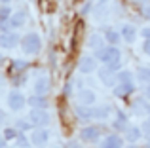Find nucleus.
I'll return each mask as SVG.
<instances>
[{
    "instance_id": "38",
    "label": "nucleus",
    "mask_w": 150,
    "mask_h": 148,
    "mask_svg": "<svg viewBox=\"0 0 150 148\" xmlns=\"http://www.w3.org/2000/svg\"><path fill=\"white\" fill-rule=\"evenodd\" d=\"M144 15H146V17L150 19V4H148V6H146V8H144Z\"/></svg>"
},
{
    "instance_id": "13",
    "label": "nucleus",
    "mask_w": 150,
    "mask_h": 148,
    "mask_svg": "<svg viewBox=\"0 0 150 148\" xmlns=\"http://www.w3.org/2000/svg\"><path fill=\"white\" fill-rule=\"evenodd\" d=\"M101 148H124V141L120 135H106L101 141Z\"/></svg>"
},
{
    "instance_id": "18",
    "label": "nucleus",
    "mask_w": 150,
    "mask_h": 148,
    "mask_svg": "<svg viewBox=\"0 0 150 148\" xmlns=\"http://www.w3.org/2000/svg\"><path fill=\"white\" fill-rule=\"evenodd\" d=\"M135 91V85L133 84H116L114 85V95L116 97H127Z\"/></svg>"
},
{
    "instance_id": "4",
    "label": "nucleus",
    "mask_w": 150,
    "mask_h": 148,
    "mask_svg": "<svg viewBox=\"0 0 150 148\" xmlns=\"http://www.w3.org/2000/svg\"><path fill=\"white\" fill-rule=\"evenodd\" d=\"M131 112L135 116H143V118H150V103H148V99H144V97H139V99H135L133 101V104H131Z\"/></svg>"
},
{
    "instance_id": "40",
    "label": "nucleus",
    "mask_w": 150,
    "mask_h": 148,
    "mask_svg": "<svg viewBox=\"0 0 150 148\" xmlns=\"http://www.w3.org/2000/svg\"><path fill=\"white\" fill-rule=\"evenodd\" d=\"M8 2H10V0H2V4H8Z\"/></svg>"
},
{
    "instance_id": "36",
    "label": "nucleus",
    "mask_w": 150,
    "mask_h": 148,
    "mask_svg": "<svg viewBox=\"0 0 150 148\" xmlns=\"http://www.w3.org/2000/svg\"><path fill=\"white\" fill-rule=\"evenodd\" d=\"M69 148H82V146H80V142H76V141H70V142H69Z\"/></svg>"
},
{
    "instance_id": "30",
    "label": "nucleus",
    "mask_w": 150,
    "mask_h": 148,
    "mask_svg": "<svg viewBox=\"0 0 150 148\" xmlns=\"http://www.w3.org/2000/svg\"><path fill=\"white\" fill-rule=\"evenodd\" d=\"M141 34H143L144 40H150V27H144V29H141Z\"/></svg>"
},
{
    "instance_id": "41",
    "label": "nucleus",
    "mask_w": 150,
    "mask_h": 148,
    "mask_svg": "<svg viewBox=\"0 0 150 148\" xmlns=\"http://www.w3.org/2000/svg\"><path fill=\"white\" fill-rule=\"evenodd\" d=\"M139 2H146V0H139Z\"/></svg>"
},
{
    "instance_id": "35",
    "label": "nucleus",
    "mask_w": 150,
    "mask_h": 148,
    "mask_svg": "<svg viewBox=\"0 0 150 148\" xmlns=\"http://www.w3.org/2000/svg\"><path fill=\"white\" fill-rule=\"evenodd\" d=\"M10 27L11 25H8V21H2V34L4 32H10Z\"/></svg>"
},
{
    "instance_id": "19",
    "label": "nucleus",
    "mask_w": 150,
    "mask_h": 148,
    "mask_svg": "<svg viewBox=\"0 0 150 148\" xmlns=\"http://www.w3.org/2000/svg\"><path fill=\"white\" fill-rule=\"evenodd\" d=\"M110 114V108L106 104H93V120H106Z\"/></svg>"
},
{
    "instance_id": "10",
    "label": "nucleus",
    "mask_w": 150,
    "mask_h": 148,
    "mask_svg": "<svg viewBox=\"0 0 150 148\" xmlns=\"http://www.w3.org/2000/svg\"><path fill=\"white\" fill-rule=\"evenodd\" d=\"M97 61H99L97 57H89V55L82 57L80 63H78V70H80L82 74H89V72L97 70Z\"/></svg>"
},
{
    "instance_id": "2",
    "label": "nucleus",
    "mask_w": 150,
    "mask_h": 148,
    "mask_svg": "<svg viewBox=\"0 0 150 148\" xmlns=\"http://www.w3.org/2000/svg\"><path fill=\"white\" fill-rule=\"evenodd\" d=\"M95 57L101 61V63L108 65L112 61H120V49L116 46H105L101 49H95Z\"/></svg>"
},
{
    "instance_id": "24",
    "label": "nucleus",
    "mask_w": 150,
    "mask_h": 148,
    "mask_svg": "<svg viewBox=\"0 0 150 148\" xmlns=\"http://www.w3.org/2000/svg\"><path fill=\"white\" fill-rule=\"evenodd\" d=\"M137 78L143 85H150V68L148 67H137Z\"/></svg>"
},
{
    "instance_id": "25",
    "label": "nucleus",
    "mask_w": 150,
    "mask_h": 148,
    "mask_svg": "<svg viewBox=\"0 0 150 148\" xmlns=\"http://www.w3.org/2000/svg\"><path fill=\"white\" fill-rule=\"evenodd\" d=\"M118 84H133V74L131 70H118L116 72Z\"/></svg>"
},
{
    "instance_id": "8",
    "label": "nucleus",
    "mask_w": 150,
    "mask_h": 148,
    "mask_svg": "<svg viewBox=\"0 0 150 148\" xmlns=\"http://www.w3.org/2000/svg\"><path fill=\"white\" fill-rule=\"evenodd\" d=\"M112 127L116 129V133H125V131L129 129V118H127V114H125L124 110H120V108L116 110V120L112 122Z\"/></svg>"
},
{
    "instance_id": "3",
    "label": "nucleus",
    "mask_w": 150,
    "mask_h": 148,
    "mask_svg": "<svg viewBox=\"0 0 150 148\" xmlns=\"http://www.w3.org/2000/svg\"><path fill=\"white\" fill-rule=\"evenodd\" d=\"M29 120L33 122V125H36V127H46V125H50V122H51V118H50L46 108H33Z\"/></svg>"
},
{
    "instance_id": "31",
    "label": "nucleus",
    "mask_w": 150,
    "mask_h": 148,
    "mask_svg": "<svg viewBox=\"0 0 150 148\" xmlns=\"http://www.w3.org/2000/svg\"><path fill=\"white\" fill-rule=\"evenodd\" d=\"M143 97L150 101V85H143Z\"/></svg>"
},
{
    "instance_id": "42",
    "label": "nucleus",
    "mask_w": 150,
    "mask_h": 148,
    "mask_svg": "<svg viewBox=\"0 0 150 148\" xmlns=\"http://www.w3.org/2000/svg\"><path fill=\"white\" fill-rule=\"evenodd\" d=\"M127 148H135V146H127Z\"/></svg>"
},
{
    "instance_id": "29",
    "label": "nucleus",
    "mask_w": 150,
    "mask_h": 148,
    "mask_svg": "<svg viewBox=\"0 0 150 148\" xmlns=\"http://www.w3.org/2000/svg\"><path fill=\"white\" fill-rule=\"evenodd\" d=\"M141 129H143V137L150 139V120H144L143 125H141Z\"/></svg>"
},
{
    "instance_id": "14",
    "label": "nucleus",
    "mask_w": 150,
    "mask_h": 148,
    "mask_svg": "<svg viewBox=\"0 0 150 148\" xmlns=\"http://www.w3.org/2000/svg\"><path fill=\"white\" fill-rule=\"evenodd\" d=\"M74 112H76L78 120H82V122H89V120H93V106L76 104V106H74Z\"/></svg>"
},
{
    "instance_id": "37",
    "label": "nucleus",
    "mask_w": 150,
    "mask_h": 148,
    "mask_svg": "<svg viewBox=\"0 0 150 148\" xmlns=\"http://www.w3.org/2000/svg\"><path fill=\"white\" fill-rule=\"evenodd\" d=\"M89 8H91V6H89V4H86V6H84V8H82V13H84V15H86V13H88V11H89Z\"/></svg>"
},
{
    "instance_id": "22",
    "label": "nucleus",
    "mask_w": 150,
    "mask_h": 148,
    "mask_svg": "<svg viewBox=\"0 0 150 148\" xmlns=\"http://www.w3.org/2000/svg\"><path fill=\"white\" fill-rule=\"evenodd\" d=\"M141 137H143V129L137 127V125H131L127 131H125V139H127L129 142H137Z\"/></svg>"
},
{
    "instance_id": "5",
    "label": "nucleus",
    "mask_w": 150,
    "mask_h": 148,
    "mask_svg": "<svg viewBox=\"0 0 150 148\" xmlns=\"http://www.w3.org/2000/svg\"><path fill=\"white\" fill-rule=\"evenodd\" d=\"M25 103H29V99H25V95H23L21 91H17V89L10 91V95H8V104H10L11 110H21V108L25 106Z\"/></svg>"
},
{
    "instance_id": "12",
    "label": "nucleus",
    "mask_w": 150,
    "mask_h": 148,
    "mask_svg": "<svg viewBox=\"0 0 150 148\" xmlns=\"http://www.w3.org/2000/svg\"><path fill=\"white\" fill-rule=\"evenodd\" d=\"M48 139H50V133L44 129V127H36V129L33 131V135H30V141H33L36 146H44L46 142H48Z\"/></svg>"
},
{
    "instance_id": "32",
    "label": "nucleus",
    "mask_w": 150,
    "mask_h": 148,
    "mask_svg": "<svg viewBox=\"0 0 150 148\" xmlns=\"http://www.w3.org/2000/svg\"><path fill=\"white\" fill-rule=\"evenodd\" d=\"M27 65H29L27 61H15L13 67H15V68H27Z\"/></svg>"
},
{
    "instance_id": "34",
    "label": "nucleus",
    "mask_w": 150,
    "mask_h": 148,
    "mask_svg": "<svg viewBox=\"0 0 150 148\" xmlns=\"http://www.w3.org/2000/svg\"><path fill=\"white\" fill-rule=\"evenodd\" d=\"M17 142H19V146L27 148V141H25V137H23V135H19V137H17Z\"/></svg>"
},
{
    "instance_id": "26",
    "label": "nucleus",
    "mask_w": 150,
    "mask_h": 148,
    "mask_svg": "<svg viewBox=\"0 0 150 148\" xmlns=\"http://www.w3.org/2000/svg\"><path fill=\"white\" fill-rule=\"evenodd\" d=\"M33 127V122H30L29 118H21V120H17V129H21V131H27V129H30Z\"/></svg>"
},
{
    "instance_id": "33",
    "label": "nucleus",
    "mask_w": 150,
    "mask_h": 148,
    "mask_svg": "<svg viewBox=\"0 0 150 148\" xmlns=\"http://www.w3.org/2000/svg\"><path fill=\"white\" fill-rule=\"evenodd\" d=\"M143 51L146 53V55H150V40H144V44H143Z\"/></svg>"
},
{
    "instance_id": "27",
    "label": "nucleus",
    "mask_w": 150,
    "mask_h": 148,
    "mask_svg": "<svg viewBox=\"0 0 150 148\" xmlns=\"http://www.w3.org/2000/svg\"><path fill=\"white\" fill-rule=\"evenodd\" d=\"M11 11H10V8L6 6V4H2V10H0V19H2V21H10L11 19Z\"/></svg>"
},
{
    "instance_id": "28",
    "label": "nucleus",
    "mask_w": 150,
    "mask_h": 148,
    "mask_svg": "<svg viewBox=\"0 0 150 148\" xmlns=\"http://www.w3.org/2000/svg\"><path fill=\"white\" fill-rule=\"evenodd\" d=\"M17 131L15 129H4V139L2 141H11V139H17Z\"/></svg>"
},
{
    "instance_id": "16",
    "label": "nucleus",
    "mask_w": 150,
    "mask_h": 148,
    "mask_svg": "<svg viewBox=\"0 0 150 148\" xmlns=\"http://www.w3.org/2000/svg\"><path fill=\"white\" fill-rule=\"evenodd\" d=\"M105 44H106L105 34H101V32H91V34H89L88 46H89L91 49H101V48H105Z\"/></svg>"
},
{
    "instance_id": "15",
    "label": "nucleus",
    "mask_w": 150,
    "mask_h": 148,
    "mask_svg": "<svg viewBox=\"0 0 150 148\" xmlns=\"http://www.w3.org/2000/svg\"><path fill=\"white\" fill-rule=\"evenodd\" d=\"M17 42H21L17 32H4L2 34V48L4 49H11L17 46Z\"/></svg>"
},
{
    "instance_id": "11",
    "label": "nucleus",
    "mask_w": 150,
    "mask_h": 148,
    "mask_svg": "<svg viewBox=\"0 0 150 148\" xmlns=\"http://www.w3.org/2000/svg\"><path fill=\"white\" fill-rule=\"evenodd\" d=\"M48 91H50V78L42 74V76H38L36 82H34V95H44L46 97Z\"/></svg>"
},
{
    "instance_id": "39",
    "label": "nucleus",
    "mask_w": 150,
    "mask_h": 148,
    "mask_svg": "<svg viewBox=\"0 0 150 148\" xmlns=\"http://www.w3.org/2000/svg\"><path fill=\"white\" fill-rule=\"evenodd\" d=\"M97 2H99V4H105V2H108V0H97Z\"/></svg>"
},
{
    "instance_id": "20",
    "label": "nucleus",
    "mask_w": 150,
    "mask_h": 148,
    "mask_svg": "<svg viewBox=\"0 0 150 148\" xmlns=\"http://www.w3.org/2000/svg\"><path fill=\"white\" fill-rule=\"evenodd\" d=\"M25 21H27V13L21 10V11H17V13H13V15H11L10 25L13 27V29H21V27L25 25Z\"/></svg>"
},
{
    "instance_id": "1",
    "label": "nucleus",
    "mask_w": 150,
    "mask_h": 148,
    "mask_svg": "<svg viewBox=\"0 0 150 148\" xmlns=\"http://www.w3.org/2000/svg\"><path fill=\"white\" fill-rule=\"evenodd\" d=\"M21 48H23V51H25L27 55H34V53H38L40 48H42L40 36H38L36 32H27L25 36L21 38Z\"/></svg>"
},
{
    "instance_id": "6",
    "label": "nucleus",
    "mask_w": 150,
    "mask_h": 148,
    "mask_svg": "<svg viewBox=\"0 0 150 148\" xmlns=\"http://www.w3.org/2000/svg\"><path fill=\"white\" fill-rule=\"evenodd\" d=\"M76 99H78V104H84V106H93L97 101V95L88 87H80L76 93Z\"/></svg>"
},
{
    "instance_id": "23",
    "label": "nucleus",
    "mask_w": 150,
    "mask_h": 148,
    "mask_svg": "<svg viewBox=\"0 0 150 148\" xmlns=\"http://www.w3.org/2000/svg\"><path fill=\"white\" fill-rule=\"evenodd\" d=\"M29 104L33 108H48V99L44 95H33L29 97Z\"/></svg>"
},
{
    "instance_id": "17",
    "label": "nucleus",
    "mask_w": 150,
    "mask_h": 148,
    "mask_svg": "<svg viewBox=\"0 0 150 148\" xmlns=\"http://www.w3.org/2000/svg\"><path fill=\"white\" fill-rule=\"evenodd\" d=\"M103 34H105V40H106L108 46H116L122 38V32H116L112 27H105V29H103Z\"/></svg>"
},
{
    "instance_id": "7",
    "label": "nucleus",
    "mask_w": 150,
    "mask_h": 148,
    "mask_svg": "<svg viewBox=\"0 0 150 148\" xmlns=\"http://www.w3.org/2000/svg\"><path fill=\"white\" fill-rule=\"evenodd\" d=\"M99 137H101V127L99 125H86L80 131V139L84 142H95V141H99Z\"/></svg>"
},
{
    "instance_id": "21",
    "label": "nucleus",
    "mask_w": 150,
    "mask_h": 148,
    "mask_svg": "<svg viewBox=\"0 0 150 148\" xmlns=\"http://www.w3.org/2000/svg\"><path fill=\"white\" fill-rule=\"evenodd\" d=\"M135 36H137V29L133 25H124L122 27V38H124L125 42L131 44V42L135 40Z\"/></svg>"
},
{
    "instance_id": "43",
    "label": "nucleus",
    "mask_w": 150,
    "mask_h": 148,
    "mask_svg": "<svg viewBox=\"0 0 150 148\" xmlns=\"http://www.w3.org/2000/svg\"><path fill=\"white\" fill-rule=\"evenodd\" d=\"M148 120H150V118H148Z\"/></svg>"
},
{
    "instance_id": "9",
    "label": "nucleus",
    "mask_w": 150,
    "mask_h": 148,
    "mask_svg": "<svg viewBox=\"0 0 150 148\" xmlns=\"http://www.w3.org/2000/svg\"><path fill=\"white\" fill-rule=\"evenodd\" d=\"M97 76H99V80L103 82V84L105 85H108V87H114V85L118 84V78H116V72L114 70H110L108 67H103L101 70H99V74H97Z\"/></svg>"
}]
</instances>
